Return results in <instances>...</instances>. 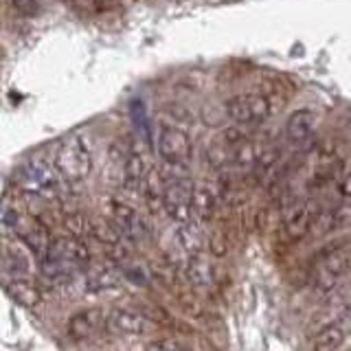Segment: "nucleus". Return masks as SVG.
I'll return each instance as SVG.
<instances>
[{
	"mask_svg": "<svg viewBox=\"0 0 351 351\" xmlns=\"http://www.w3.org/2000/svg\"><path fill=\"white\" fill-rule=\"evenodd\" d=\"M77 268L73 261L69 259H62L58 255H51V252H47L42 259H40V272L44 279H49L53 283H62V281H69L73 279V274L77 272Z\"/></svg>",
	"mask_w": 351,
	"mask_h": 351,
	"instance_id": "nucleus-15",
	"label": "nucleus"
},
{
	"mask_svg": "<svg viewBox=\"0 0 351 351\" xmlns=\"http://www.w3.org/2000/svg\"><path fill=\"white\" fill-rule=\"evenodd\" d=\"M176 241L178 246L186 252V255H195V252H202L204 248V233L197 219H186V222L178 224V230H176Z\"/></svg>",
	"mask_w": 351,
	"mask_h": 351,
	"instance_id": "nucleus-16",
	"label": "nucleus"
},
{
	"mask_svg": "<svg viewBox=\"0 0 351 351\" xmlns=\"http://www.w3.org/2000/svg\"><path fill=\"white\" fill-rule=\"evenodd\" d=\"M64 230L73 237L86 239L93 235V217L82 211H73L64 217Z\"/></svg>",
	"mask_w": 351,
	"mask_h": 351,
	"instance_id": "nucleus-21",
	"label": "nucleus"
},
{
	"mask_svg": "<svg viewBox=\"0 0 351 351\" xmlns=\"http://www.w3.org/2000/svg\"><path fill=\"white\" fill-rule=\"evenodd\" d=\"M18 182L25 186L29 193H36V195H42V197H51L49 193L55 189L53 171L47 167V165H42L38 160H31L20 169Z\"/></svg>",
	"mask_w": 351,
	"mask_h": 351,
	"instance_id": "nucleus-7",
	"label": "nucleus"
},
{
	"mask_svg": "<svg viewBox=\"0 0 351 351\" xmlns=\"http://www.w3.org/2000/svg\"><path fill=\"white\" fill-rule=\"evenodd\" d=\"M345 343V332L338 325H327L318 332L312 340V347L318 351H334L338 347H343Z\"/></svg>",
	"mask_w": 351,
	"mask_h": 351,
	"instance_id": "nucleus-20",
	"label": "nucleus"
},
{
	"mask_svg": "<svg viewBox=\"0 0 351 351\" xmlns=\"http://www.w3.org/2000/svg\"><path fill=\"white\" fill-rule=\"evenodd\" d=\"M281 158V152L277 147H266L259 152V158L255 162V171L259 176H266L268 171H272L274 167H277V162Z\"/></svg>",
	"mask_w": 351,
	"mask_h": 351,
	"instance_id": "nucleus-25",
	"label": "nucleus"
},
{
	"mask_svg": "<svg viewBox=\"0 0 351 351\" xmlns=\"http://www.w3.org/2000/svg\"><path fill=\"white\" fill-rule=\"evenodd\" d=\"M318 217L316 206L312 202H305L301 206H296L292 213L285 215L283 219V233L290 241H299L303 239L307 233H312L314 219Z\"/></svg>",
	"mask_w": 351,
	"mask_h": 351,
	"instance_id": "nucleus-10",
	"label": "nucleus"
},
{
	"mask_svg": "<svg viewBox=\"0 0 351 351\" xmlns=\"http://www.w3.org/2000/svg\"><path fill=\"white\" fill-rule=\"evenodd\" d=\"M191 195H193V184L189 180H173L167 182V189L162 193V208L169 213L173 222H186L193 219V208H191Z\"/></svg>",
	"mask_w": 351,
	"mask_h": 351,
	"instance_id": "nucleus-5",
	"label": "nucleus"
},
{
	"mask_svg": "<svg viewBox=\"0 0 351 351\" xmlns=\"http://www.w3.org/2000/svg\"><path fill=\"white\" fill-rule=\"evenodd\" d=\"M340 193H343L347 200H351V169L343 176V182H340Z\"/></svg>",
	"mask_w": 351,
	"mask_h": 351,
	"instance_id": "nucleus-29",
	"label": "nucleus"
},
{
	"mask_svg": "<svg viewBox=\"0 0 351 351\" xmlns=\"http://www.w3.org/2000/svg\"><path fill=\"white\" fill-rule=\"evenodd\" d=\"M257 158H259V152H257V147L252 145L250 141H246V138H241L237 145H235V149H233V165L235 167H239V169H255V162H257Z\"/></svg>",
	"mask_w": 351,
	"mask_h": 351,
	"instance_id": "nucleus-22",
	"label": "nucleus"
},
{
	"mask_svg": "<svg viewBox=\"0 0 351 351\" xmlns=\"http://www.w3.org/2000/svg\"><path fill=\"white\" fill-rule=\"evenodd\" d=\"M3 266L5 272L11 274H25L29 270V259L22 255V250L18 246H7L3 248Z\"/></svg>",
	"mask_w": 351,
	"mask_h": 351,
	"instance_id": "nucleus-23",
	"label": "nucleus"
},
{
	"mask_svg": "<svg viewBox=\"0 0 351 351\" xmlns=\"http://www.w3.org/2000/svg\"><path fill=\"white\" fill-rule=\"evenodd\" d=\"M55 171L64 180L80 182L93 171V154L82 136H69L55 152Z\"/></svg>",
	"mask_w": 351,
	"mask_h": 351,
	"instance_id": "nucleus-1",
	"label": "nucleus"
},
{
	"mask_svg": "<svg viewBox=\"0 0 351 351\" xmlns=\"http://www.w3.org/2000/svg\"><path fill=\"white\" fill-rule=\"evenodd\" d=\"M208 252H211L213 257H224L228 252V239H226V233L222 230H213L211 237H208Z\"/></svg>",
	"mask_w": 351,
	"mask_h": 351,
	"instance_id": "nucleus-26",
	"label": "nucleus"
},
{
	"mask_svg": "<svg viewBox=\"0 0 351 351\" xmlns=\"http://www.w3.org/2000/svg\"><path fill=\"white\" fill-rule=\"evenodd\" d=\"M110 217L114 219V222L121 226V230H123V235L130 237V239H143L147 235V226L145 222H143V217L132 208L130 204L125 202H114L112 206H110Z\"/></svg>",
	"mask_w": 351,
	"mask_h": 351,
	"instance_id": "nucleus-12",
	"label": "nucleus"
},
{
	"mask_svg": "<svg viewBox=\"0 0 351 351\" xmlns=\"http://www.w3.org/2000/svg\"><path fill=\"white\" fill-rule=\"evenodd\" d=\"M149 321L143 314L128 310V307H117L106 316L108 334L117 338H141L149 332Z\"/></svg>",
	"mask_w": 351,
	"mask_h": 351,
	"instance_id": "nucleus-6",
	"label": "nucleus"
},
{
	"mask_svg": "<svg viewBox=\"0 0 351 351\" xmlns=\"http://www.w3.org/2000/svg\"><path fill=\"white\" fill-rule=\"evenodd\" d=\"M184 279L193 288H208V285L215 283V266L208 261L204 252H195V255H189V259H186Z\"/></svg>",
	"mask_w": 351,
	"mask_h": 351,
	"instance_id": "nucleus-14",
	"label": "nucleus"
},
{
	"mask_svg": "<svg viewBox=\"0 0 351 351\" xmlns=\"http://www.w3.org/2000/svg\"><path fill=\"white\" fill-rule=\"evenodd\" d=\"M3 288L11 301H16L22 307H38L42 303V292L36 283H31L29 279L14 274L11 279H5Z\"/></svg>",
	"mask_w": 351,
	"mask_h": 351,
	"instance_id": "nucleus-13",
	"label": "nucleus"
},
{
	"mask_svg": "<svg viewBox=\"0 0 351 351\" xmlns=\"http://www.w3.org/2000/svg\"><path fill=\"white\" fill-rule=\"evenodd\" d=\"M215 195L208 186H193V195H191V208H193V217L197 222H211L215 215Z\"/></svg>",
	"mask_w": 351,
	"mask_h": 351,
	"instance_id": "nucleus-17",
	"label": "nucleus"
},
{
	"mask_svg": "<svg viewBox=\"0 0 351 351\" xmlns=\"http://www.w3.org/2000/svg\"><path fill=\"white\" fill-rule=\"evenodd\" d=\"M152 167H149V160L145 154L141 152H132L128 160H125V182L128 184H143L145 178L149 176Z\"/></svg>",
	"mask_w": 351,
	"mask_h": 351,
	"instance_id": "nucleus-19",
	"label": "nucleus"
},
{
	"mask_svg": "<svg viewBox=\"0 0 351 351\" xmlns=\"http://www.w3.org/2000/svg\"><path fill=\"white\" fill-rule=\"evenodd\" d=\"M272 112V104L261 93H239L224 106V114L237 125H259Z\"/></svg>",
	"mask_w": 351,
	"mask_h": 351,
	"instance_id": "nucleus-2",
	"label": "nucleus"
},
{
	"mask_svg": "<svg viewBox=\"0 0 351 351\" xmlns=\"http://www.w3.org/2000/svg\"><path fill=\"white\" fill-rule=\"evenodd\" d=\"M106 325V316L99 307H88L71 316L69 325H66V334L73 340H90L99 334V329Z\"/></svg>",
	"mask_w": 351,
	"mask_h": 351,
	"instance_id": "nucleus-8",
	"label": "nucleus"
},
{
	"mask_svg": "<svg viewBox=\"0 0 351 351\" xmlns=\"http://www.w3.org/2000/svg\"><path fill=\"white\" fill-rule=\"evenodd\" d=\"M97 241H101L104 246H112L123 241V230L114 222L112 217H93V235Z\"/></svg>",
	"mask_w": 351,
	"mask_h": 351,
	"instance_id": "nucleus-18",
	"label": "nucleus"
},
{
	"mask_svg": "<svg viewBox=\"0 0 351 351\" xmlns=\"http://www.w3.org/2000/svg\"><path fill=\"white\" fill-rule=\"evenodd\" d=\"M9 5L20 16H33L38 11L36 0H9Z\"/></svg>",
	"mask_w": 351,
	"mask_h": 351,
	"instance_id": "nucleus-27",
	"label": "nucleus"
},
{
	"mask_svg": "<svg viewBox=\"0 0 351 351\" xmlns=\"http://www.w3.org/2000/svg\"><path fill=\"white\" fill-rule=\"evenodd\" d=\"M349 270H351V248L349 246L327 250L316 261L314 285L321 292L332 290L345 274H349Z\"/></svg>",
	"mask_w": 351,
	"mask_h": 351,
	"instance_id": "nucleus-3",
	"label": "nucleus"
},
{
	"mask_svg": "<svg viewBox=\"0 0 351 351\" xmlns=\"http://www.w3.org/2000/svg\"><path fill=\"white\" fill-rule=\"evenodd\" d=\"M147 349H182V345L173 338H156L147 345Z\"/></svg>",
	"mask_w": 351,
	"mask_h": 351,
	"instance_id": "nucleus-28",
	"label": "nucleus"
},
{
	"mask_svg": "<svg viewBox=\"0 0 351 351\" xmlns=\"http://www.w3.org/2000/svg\"><path fill=\"white\" fill-rule=\"evenodd\" d=\"M119 285V274L112 268H95L88 277V288L90 290H108Z\"/></svg>",
	"mask_w": 351,
	"mask_h": 351,
	"instance_id": "nucleus-24",
	"label": "nucleus"
},
{
	"mask_svg": "<svg viewBox=\"0 0 351 351\" xmlns=\"http://www.w3.org/2000/svg\"><path fill=\"white\" fill-rule=\"evenodd\" d=\"M51 255H58L62 259H69L73 261L75 266H88L90 263V252H88L84 239L80 237H73V235H62V237H53L51 241V248H49Z\"/></svg>",
	"mask_w": 351,
	"mask_h": 351,
	"instance_id": "nucleus-11",
	"label": "nucleus"
},
{
	"mask_svg": "<svg viewBox=\"0 0 351 351\" xmlns=\"http://www.w3.org/2000/svg\"><path fill=\"white\" fill-rule=\"evenodd\" d=\"M158 158L173 167H180L191 158V136L178 125L162 123L156 134Z\"/></svg>",
	"mask_w": 351,
	"mask_h": 351,
	"instance_id": "nucleus-4",
	"label": "nucleus"
},
{
	"mask_svg": "<svg viewBox=\"0 0 351 351\" xmlns=\"http://www.w3.org/2000/svg\"><path fill=\"white\" fill-rule=\"evenodd\" d=\"M316 112L310 108H301L296 112L290 114V119L285 121V138L294 145H305L310 143L316 130Z\"/></svg>",
	"mask_w": 351,
	"mask_h": 351,
	"instance_id": "nucleus-9",
	"label": "nucleus"
}]
</instances>
